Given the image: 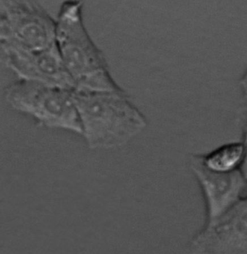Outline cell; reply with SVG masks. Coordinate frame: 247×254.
<instances>
[{
	"label": "cell",
	"instance_id": "obj_10",
	"mask_svg": "<svg viewBox=\"0 0 247 254\" xmlns=\"http://www.w3.org/2000/svg\"><path fill=\"white\" fill-rule=\"evenodd\" d=\"M244 86H245V92H246L247 96V73L245 76V80H244Z\"/></svg>",
	"mask_w": 247,
	"mask_h": 254
},
{
	"label": "cell",
	"instance_id": "obj_5",
	"mask_svg": "<svg viewBox=\"0 0 247 254\" xmlns=\"http://www.w3.org/2000/svg\"><path fill=\"white\" fill-rule=\"evenodd\" d=\"M6 65L20 79L34 80L74 91L75 86L66 70L56 42L40 51L1 43Z\"/></svg>",
	"mask_w": 247,
	"mask_h": 254
},
{
	"label": "cell",
	"instance_id": "obj_9",
	"mask_svg": "<svg viewBox=\"0 0 247 254\" xmlns=\"http://www.w3.org/2000/svg\"><path fill=\"white\" fill-rule=\"evenodd\" d=\"M244 145H245V159H244L243 163H242V167H241L240 169L247 179V128L246 134H245V140Z\"/></svg>",
	"mask_w": 247,
	"mask_h": 254
},
{
	"label": "cell",
	"instance_id": "obj_4",
	"mask_svg": "<svg viewBox=\"0 0 247 254\" xmlns=\"http://www.w3.org/2000/svg\"><path fill=\"white\" fill-rule=\"evenodd\" d=\"M0 42L40 51L55 43L56 21L32 0H1Z\"/></svg>",
	"mask_w": 247,
	"mask_h": 254
},
{
	"label": "cell",
	"instance_id": "obj_2",
	"mask_svg": "<svg viewBox=\"0 0 247 254\" xmlns=\"http://www.w3.org/2000/svg\"><path fill=\"white\" fill-rule=\"evenodd\" d=\"M82 132L91 146L123 143L146 126L145 118L122 91H73Z\"/></svg>",
	"mask_w": 247,
	"mask_h": 254
},
{
	"label": "cell",
	"instance_id": "obj_3",
	"mask_svg": "<svg viewBox=\"0 0 247 254\" xmlns=\"http://www.w3.org/2000/svg\"><path fill=\"white\" fill-rule=\"evenodd\" d=\"M6 99L12 107L42 124L82 132L73 90L19 78L7 88Z\"/></svg>",
	"mask_w": 247,
	"mask_h": 254
},
{
	"label": "cell",
	"instance_id": "obj_7",
	"mask_svg": "<svg viewBox=\"0 0 247 254\" xmlns=\"http://www.w3.org/2000/svg\"><path fill=\"white\" fill-rule=\"evenodd\" d=\"M192 170L203 191L207 223L221 217L247 192V179L241 169L228 173L212 171L199 157L193 160Z\"/></svg>",
	"mask_w": 247,
	"mask_h": 254
},
{
	"label": "cell",
	"instance_id": "obj_6",
	"mask_svg": "<svg viewBox=\"0 0 247 254\" xmlns=\"http://www.w3.org/2000/svg\"><path fill=\"white\" fill-rule=\"evenodd\" d=\"M191 250L199 254H247V198L207 223L193 241Z\"/></svg>",
	"mask_w": 247,
	"mask_h": 254
},
{
	"label": "cell",
	"instance_id": "obj_8",
	"mask_svg": "<svg viewBox=\"0 0 247 254\" xmlns=\"http://www.w3.org/2000/svg\"><path fill=\"white\" fill-rule=\"evenodd\" d=\"M244 143H232L222 146L207 155L200 157L207 169L219 173H228L238 170L245 159Z\"/></svg>",
	"mask_w": 247,
	"mask_h": 254
},
{
	"label": "cell",
	"instance_id": "obj_1",
	"mask_svg": "<svg viewBox=\"0 0 247 254\" xmlns=\"http://www.w3.org/2000/svg\"><path fill=\"white\" fill-rule=\"evenodd\" d=\"M82 10L81 0H66L56 21L55 42L74 81V91H122L110 75L104 54L85 28Z\"/></svg>",
	"mask_w": 247,
	"mask_h": 254
}]
</instances>
